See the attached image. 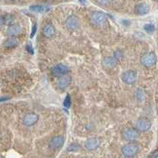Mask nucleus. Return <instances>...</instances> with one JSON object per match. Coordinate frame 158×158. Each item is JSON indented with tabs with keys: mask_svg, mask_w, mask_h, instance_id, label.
<instances>
[{
	"mask_svg": "<svg viewBox=\"0 0 158 158\" xmlns=\"http://www.w3.org/2000/svg\"><path fill=\"white\" fill-rule=\"evenodd\" d=\"M140 146L135 142H128L122 147V153L125 157H134L139 153Z\"/></svg>",
	"mask_w": 158,
	"mask_h": 158,
	"instance_id": "nucleus-1",
	"label": "nucleus"
},
{
	"mask_svg": "<svg viewBox=\"0 0 158 158\" xmlns=\"http://www.w3.org/2000/svg\"><path fill=\"white\" fill-rule=\"evenodd\" d=\"M140 132L135 127H128L122 131V138L128 142H135L139 138Z\"/></svg>",
	"mask_w": 158,
	"mask_h": 158,
	"instance_id": "nucleus-2",
	"label": "nucleus"
},
{
	"mask_svg": "<svg viewBox=\"0 0 158 158\" xmlns=\"http://www.w3.org/2000/svg\"><path fill=\"white\" fill-rule=\"evenodd\" d=\"M141 63L142 66L148 68L154 67L156 63V55L153 52H146L141 57Z\"/></svg>",
	"mask_w": 158,
	"mask_h": 158,
	"instance_id": "nucleus-3",
	"label": "nucleus"
},
{
	"mask_svg": "<svg viewBox=\"0 0 158 158\" xmlns=\"http://www.w3.org/2000/svg\"><path fill=\"white\" fill-rule=\"evenodd\" d=\"M90 20L94 25L102 26L106 24L108 18L106 15L101 11H94L90 15Z\"/></svg>",
	"mask_w": 158,
	"mask_h": 158,
	"instance_id": "nucleus-4",
	"label": "nucleus"
},
{
	"mask_svg": "<svg viewBox=\"0 0 158 158\" xmlns=\"http://www.w3.org/2000/svg\"><path fill=\"white\" fill-rule=\"evenodd\" d=\"M121 79L125 84L133 85L137 81L138 73L135 70H129L124 71L121 75Z\"/></svg>",
	"mask_w": 158,
	"mask_h": 158,
	"instance_id": "nucleus-5",
	"label": "nucleus"
},
{
	"mask_svg": "<svg viewBox=\"0 0 158 158\" xmlns=\"http://www.w3.org/2000/svg\"><path fill=\"white\" fill-rule=\"evenodd\" d=\"M152 127V123L146 117H141L137 120L135 124V128L139 132H146L150 130Z\"/></svg>",
	"mask_w": 158,
	"mask_h": 158,
	"instance_id": "nucleus-6",
	"label": "nucleus"
},
{
	"mask_svg": "<svg viewBox=\"0 0 158 158\" xmlns=\"http://www.w3.org/2000/svg\"><path fill=\"white\" fill-rule=\"evenodd\" d=\"M65 138L62 135H57L52 138L48 143L49 149L52 150H58L61 149L63 146L64 145Z\"/></svg>",
	"mask_w": 158,
	"mask_h": 158,
	"instance_id": "nucleus-7",
	"label": "nucleus"
},
{
	"mask_svg": "<svg viewBox=\"0 0 158 158\" xmlns=\"http://www.w3.org/2000/svg\"><path fill=\"white\" fill-rule=\"evenodd\" d=\"M66 26L70 31H75L80 26V20L76 15H70L66 19Z\"/></svg>",
	"mask_w": 158,
	"mask_h": 158,
	"instance_id": "nucleus-8",
	"label": "nucleus"
},
{
	"mask_svg": "<svg viewBox=\"0 0 158 158\" xmlns=\"http://www.w3.org/2000/svg\"><path fill=\"white\" fill-rule=\"evenodd\" d=\"M39 120V116L34 112H29L25 114L22 118V123L26 127H32Z\"/></svg>",
	"mask_w": 158,
	"mask_h": 158,
	"instance_id": "nucleus-9",
	"label": "nucleus"
},
{
	"mask_svg": "<svg viewBox=\"0 0 158 158\" xmlns=\"http://www.w3.org/2000/svg\"><path fill=\"white\" fill-rule=\"evenodd\" d=\"M70 72V68L67 66L63 64H58L56 65L55 67H52V74L55 77H59V76L64 75V74H68Z\"/></svg>",
	"mask_w": 158,
	"mask_h": 158,
	"instance_id": "nucleus-10",
	"label": "nucleus"
},
{
	"mask_svg": "<svg viewBox=\"0 0 158 158\" xmlns=\"http://www.w3.org/2000/svg\"><path fill=\"white\" fill-rule=\"evenodd\" d=\"M71 81H72L71 76L69 75L68 74H64V75L58 77L56 84H57L58 88L61 89H64L67 88V87L70 85Z\"/></svg>",
	"mask_w": 158,
	"mask_h": 158,
	"instance_id": "nucleus-11",
	"label": "nucleus"
},
{
	"mask_svg": "<svg viewBox=\"0 0 158 158\" xmlns=\"http://www.w3.org/2000/svg\"><path fill=\"white\" fill-rule=\"evenodd\" d=\"M118 61L114 56H105L102 59V66L104 68L110 70L115 67L118 64Z\"/></svg>",
	"mask_w": 158,
	"mask_h": 158,
	"instance_id": "nucleus-12",
	"label": "nucleus"
},
{
	"mask_svg": "<svg viewBox=\"0 0 158 158\" xmlns=\"http://www.w3.org/2000/svg\"><path fill=\"white\" fill-rule=\"evenodd\" d=\"M56 28L52 24L48 23L44 25L42 28V34L45 38L50 39L52 38L56 34Z\"/></svg>",
	"mask_w": 158,
	"mask_h": 158,
	"instance_id": "nucleus-13",
	"label": "nucleus"
},
{
	"mask_svg": "<svg viewBox=\"0 0 158 158\" xmlns=\"http://www.w3.org/2000/svg\"><path fill=\"white\" fill-rule=\"evenodd\" d=\"M150 11V7L146 2H141L139 4H137L135 6V12L137 15L139 16H144V15H148Z\"/></svg>",
	"mask_w": 158,
	"mask_h": 158,
	"instance_id": "nucleus-14",
	"label": "nucleus"
},
{
	"mask_svg": "<svg viewBox=\"0 0 158 158\" xmlns=\"http://www.w3.org/2000/svg\"><path fill=\"white\" fill-rule=\"evenodd\" d=\"M22 31V25L18 23H14L9 25V27L6 29V35L9 36H17L19 35Z\"/></svg>",
	"mask_w": 158,
	"mask_h": 158,
	"instance_id": "nucleus-15",
	"label": "nucleus"
},
{
	"mask_svg": "<svg viewBox=\"0 0 158 158\" xmlns=\"http://www.w3.org/2000/svg\"><path fill=\"white\" fill-rule=\"evenodd\" d=\"M100 146V141L97 138H90L85 142V147L88 150H95Z\"/></svg>",
	"mask_w": 158,
	"mask_h": 158,
	"instance_id": "nucleus-16",
	"label": "nucleus"
},
{
	"mask_svg": "<svg viewBox=\"0 0 158 158\" xmlns=\"http://www.w3.org/2000/svg\"><path fill=\"white\" fill-rule=\"evenodd\" d=\"M18 40L16 36H10L3 42V47L5 48H14L18 45Z\"/></svg>",
	"mask_w": 158,
	"mask_h": 158,
	"instance_id": "nucleus-17",
	"label": "nucleus"
},
{
	"mask_svg": "<svg viewBox=\"0 0 158 158\" xmlns=\"http://www.w3.org/2000/svg\"><path fill=\"white\" fill-rule=\"evenodd\" d=\"M30 10L32 11H33V12L36 13H43L45 12V11H47L48 9L46 6H44L41 5H33L31 6Z\"/></svg>",
	"mask_w": 158,
	"mask_h": 158,
	"instance_id": "nucleus-18",
	"label": "nucleus"
},
{
	"mask_svg": "<svg viewBox=\"0 0 158 158\" xmlns=\"http://www.w3.org/2000/svg\"><path fill=\"white\" fill-rule=\"evenodd\" d=\"M80 148H81L80 145L78 143L74 142V143L70 144V146H67V151L68 153H76V152H77L80 149Z\"/></svg>",
	"mask_w": 158,
	"mask_h": 158,
	"instance_id": "nucleus-19",
	"label": "nucleus"
},
{
	"mask_svg": "<svg viewBox=\"0 0 158 158\" xmlns=\"http://www.w3.org/2000/svg\"><path fill=\"white\" fill-rule=\"evenodd\" d=\"M144 30L146 31V32H147L148 34H153V32H155V25L152 23H147L145 24L143 27Z\"/></svg>",
	"mask_w": 158,
	"mask_h": 158,
	"instance_id": "nucleus-20",
	"label": "nucleus"
},
{
	"mask_svg": "<svg viewBox=\"0 0 158 158\" xmlns=\"http://www.w3.org/2000/svg\"><path fill=\"white\" fill-rule=\"evenodd\" d=\"M4 24H6L7 25H10L15 23V17L11 15H6L3 16Z\"/></svg>",
	"mask_w": 158,
	"mask_h": 158,
	"instance_id": "nucleus-21",
	"label": "nucleus"
},
{
	"mask_svg": "<svg viewBox=\"0 0 158 158\" xmlns=\"http://www.w3.org/2000/svg\"><path fill=\"white\" fill-rule=\"evenodd\" d=\"M136 97L138 99V101H143L146 99V95L144 93L143 90L142 89H138L136 91Z\"/></svg>",
	"mask_w": 158,
	"mask_h": 158,
	"instance_id": "nucleus-22",
	"label": "nucleus"
},
{
	"mask_svg": "<svg viewBox=\"0 0 158 158\" xmlns=\"http://www.w3.org/2000/svg\"><path fill=\"white\" fill-rule=\"evenodd\" d=\"M70 105H71V98H70V96L67 94V97H65L64 101H63V106L66 108H69Z\"/></svg>",
	"mask_w": 158,
	"mask_h": 158,
	"instance_id": "nucleus-23",
	"label": "nucleus"
},
{
	"mask_svg": "<svg viewBox=\"0 0 158 158\" xmlns=\"http://www.w3.org/2000/svg\"><path fill=\"white\" fill-rule=\"evenodd\" d=\"M113 56L117 59V60H118V61H119L121 59H123V53L121 51L118 50V51H116V52H115Z\"/></svg>",
	"mask_w": 158,
	"mask_h": 158,
	"instance_id": "nucleus-24",
	"label": "nucleus"
},
{
	"mask_svg": "<svg viewBox=\"0 0 158 158\" xmlns=\"http://www.w3.org/2000/svg\"><path fill=\"white\" fill-rule=\"evenodd\" d=\"M36 24L35 23L32 26V32H31V34H30V38H32L33 36H35L36 34Z\"/></svg>",
	"mask_w": 158,
	"mask_h": 158,
	"instance_id": "nucleus-25",
	"label": "nucleus"
},
{
	"mask_svg": "<svg viewBox=\"0 0 158 158\" xmlns=\"http://www.w3.org/2000/svg\"><path fill=\"white\" fill-rule=\"evenodd\" d=\"M26 50H27L28 52L30 53V54H33V48H32V45H30L29 44L26 46Z\"/></svg>",
	"mask_w": 158,
	"mask_h": 158,
	"instance_id": "nucleus-26",
	"label": "nucleus"
},
{
	"mask_svg": "<svg viewBox=\"0 0 158 158\" xmlns=\"http://www.w3.org/2000/svg\"><path fill=\"white\" fill-rule=\"evenodd\" d=\"M149 156H152V157L157 158L158 157V152H157V150L153 151V153H151V154L149 155Z\"/></svg>",
	"mask_w": 158,
	"mask_h": 158,
	"instance_id": "nucleus-27",
	"label": "nucleus"
},
{
	"mask_svg": "<svg viewBox=\"0 0 158 158\" xmlns=\"http://www.w3.org/2000/svg\"><path fill=\"white\" fill-rule=\"evenodd\" d=\"M4 25V19L3 16H0V29Z\"/></svg>",
	"mask_w": 158,
	"mask_h": 158,
	"instance_id": "nucleus-28",
	"label": "nucleus"
},
{
	"mask_svg": "<svg viewBox=\"0 0 158 158\" xmlns=\"http://www.w3.org/2000/svg\"><path fill=\"white\" fill-rule=\"evenodd\" d=\"M9 99H10V97H1V98H0V102L7 101V100H9Z\"/></svg>",
	"mask_w": 158,
	"mask_h": 158,
	"instance_id": "nucleus-29",
	"label": "nucleus"
},
{
	"mask_svg": "<svg viewBox=\"0 0 158 158\" xmlns=\"http://www.w3.org/2000/svg\"><path fill=\"white\" fill-rule=\"evenodd\" d=\"M79 2H81V3H82V4H85V2H86V0H78Z\"/></svg>",
	"mask_w": 158,
	"mask_h": 158,
	"instance_id": "nucleus-30",
	"label": "nucleus"
}]
</instances>
